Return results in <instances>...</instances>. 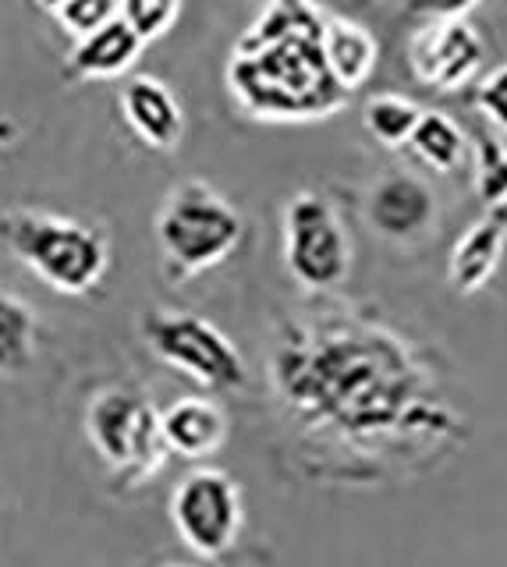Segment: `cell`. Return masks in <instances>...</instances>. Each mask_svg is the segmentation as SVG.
<instances>
[{"mask_svg": "<svg viewBox=\"0 0 507 567\" xmlns=\"http://www.w3.org/2000/svg\"><path fill=\"white\" fill-rule=\"evenodd\" d=\"M320 40L323 14L309 0H270L227 64V85L241 111L259 121L334 114L348 93L330 79Z\"/></svg>", "mask_w": 507, "mask_h": 567, "instance_id": "obj_2", "label": "cell"}, {"mask_svg": "<svg viewBox=\"0 0 507 567\" xmlns=\"http://www.w3.org/2000/svg\"><path fill=\"white\" fill-rule=\"evenodd\" d=\"M436 217V195L412 174L380 177L370 195V224L387 241H412L430 230Z\"/></svg>", "mask_w": 507, "mask_h": 567, "instance_id": "obj_10", "label": "cell"}, {"mask_svg": "<svg viewBox=\"0 0 507 567\" xmlns=\"http://www.w3.org/2000/svg\"><path fill=\"white\" fill-rule=\"evenodd\" d=\"M277 394L306 430L352 447L444 433L408 348L376 327L294 330L273 354Z\"/></svg>", "mask_w": 507, "mask_h": 567, "instance_id": "obj_1", "label": "cell"}, {"mask_svg": "<svg viewBox=\"0 0 507 567\" xmlns=\"http://www.w3.org/2000/svg\"><path fill=\"white\" fill-rule=\"evenodd\" d=\"M170 522L192 554L206 560L227 554L241 528L238 483L220 468L188 472L170 493Z\"/></svg>", "mask_w": 507, "mask_h": 567, "instance_id": "obj_8", "label": "cell"}, {"mask_svg": "<svg viewBox=\"0 0 507 567\" xmlns=\"http://www.w3.org/2000/svg\"><path fill=\"white\" fill-rule=\"evenodd\" d=\"M245 235L241 213L206 182H182L156 213V241H161L167 284H185L214 270L235 252Z\"/></svg>", "mask_w": 507, "mask_h": 567, "instance_id": "obj_4", "label": "cell"}, {"mask_svg": "<svg viewBox=\"0 0 507 567\" xmlns=\"http://www.w3.org/2000/svg\"><path fill=\"white\" fill-rule=\"evenodd\" d=\"M284 262L309 291H334L352 270V241L341 217L312 192L294 195L284 209Z\"/></svg>", "mask_w": 507, "mask_h": 567, "instance_id": "obj_7", "label": "cell"}, {"mask_svg": "<svg viewBox=\"0 0 507 567\" xmlns=\"http://www.w3.org/2000/svg\"><path fill=\"white\" fill-rule=\"evenodd\" d=\"M37 4H40L43 11H50V14H54V11H58V8L64 4V0H37Z\"/></svg>", "mask_w": 507, "mask_h": 567, "instance_id": "obj_24", "label": "cell"}, {"mask_svg": "<svg viewBox=\"0 0 507 567\" xmlns=\"http://www.w3.org/2000/svg\"><path fill=\"white\" fill-rule=\"evenodd\" d=\"M85 433L107 468L128 486L146 483L164 465L167 443L161 436V412L132 386H107L90 401Z\"/></svg>", "mask_w": 507, "mask_h": 567, "instance_id": "obj_5", "label": "cell"}, {"mask_svg": "<svg viewBox=\"0 0 507 567\" xmlns=\"http://www.w3.org/2000/svg\"><path fill=\"white\" fill-rule=\"evenodd\" d=\"M143 47L146 43L138 40L121 18H111L107 25L93 29L90 35H82V40L75 43V50L68 53V75L79 79V82L121 79L138 61Z\"/></svg>", "mask_w": 507, "mask_h": 567, "instance_id": "obj_14", "label": "cell"}, {"mask_svg": "<svg viewBox=\"0 0 507 567\" xmlns=\"http://www.w3.org/2000/svg\"><path fill=\"white\" fill-rule=\"evenodd\" d=\"M54 14L64 32H72L75 40H82V35H90L93 29L117 18V0H64Z\"/></svg>", "mask_w": 507, "mask_h": 567, "instance_id": "obj_21", "label": "cell"}, {"mask_svg": "<svg viewBox=\"0 0 507 567\" xmlns=\"http://www.w3.org/2000/svg\"><path fill=\"white\" fill-rule=\"evenodd\" d=\"M483 0H408L412 14H426V18H465L472 8H479Z\"/></svg>", "mask_w": 507, "mask_h": 567, "instance_id": "obj_23", "label": "cell"}, {"mask_svg": "<svg viewBox=\"0 0 507 567\" xmlns=\"http://www.w3.org/2000/svg\"><path fill=\"white\" fill-rule=\"evenodd\" d=\"M507 248V206L486 209V217L472 224L465 235L454 241L451 262H447V280L458 295H476L483 291L489 277L497 274Z\"/></svg>", "mask_w": 507, "mask_h": 567, "instance_id": "obj_12", "label": "cell"}, {"mask_svg": "<svg viewBox=\"0 0 507 567\" xmlns=\"http://www.w3.org/2000/svg\"><path fill=\"white\" fill-rule=\"evenodd\" d=\"M418 117H423V106L408 96H397V93H380L365 103V128L376 142H383L387 150H401L408 146V138L415 132Z\"/></svg>", "mask_w": 507, "mask_h": 567, "instance_id": "obj_18", "label": "cell"}, {"mask_svg": "<svg viewBox=\"0 0 507 567\" xmlns=\"http://www.w3.org/2000/svg\"><path fill=\"white\" fill-rule=\"evenodd\" d=\"M37 359V312L0 291V377H22Z\"/></svg>", "mask_w": 507, "mask_h": 567, "instance_id": "obj_16", "label": "cell"}, {"mask_svg": "<svg viewBox=\"0 0 507 567\" xmlns=\"http://www.w3.org/2000/svg\"><path fill=\"white\" fill-rule=\"evenodd\" d=\"M476 195L486 209L507 206V146L489 132L476 135Z\"/></svg>", "mask_w": 507, "mask_h": 567, "instance_id": "obj_19", "label": "cell"}, {"mask_svg": "<svg viewBox=\"0 0 507 567\" xmlns=\"http://www.w3.org/2000/svg\"><path fill=\"white\" fill-rule=\"evenodd\" d=\"M161 436L167 443V454L203 461L220 451V443L227 436V419L217 401L182 398L161 412Z\"/></svg>", "mask_w": 507, "mask_h": 567, "instance_id": "obj_13", "label": "cell"}, {"mask_svg": "<svg viewBox=\"0 0 507 567\" xmlns=\"http://www.w3.org/2000/svg\"><path fill=\"white\" fill-rule=\"evenodd\" d=\"M121 114L125 124L135 132L138 142H146L149 150H174L185 132L182 103L170 89L153 75H135L121 89Z\"/></svg>", "mask_w": 507, "mask_h": 567, "instance_id": "obj_11", "label": "cell"}, {"mask_svg": "<svg viewBox=\"0 0 507 567\" xmlns=\"http://www.w3.org/2000/svg\"><path fill=\"white\" fill-rule=\"evenodd\" d=\"M0 245L61 295H85L107 274L111 248L96 227L40 209L0 213Z\"/></svg>", "mask_w": 507, "mask_h": 567, "instance_id": "obj_3", "label": "cell"}, {"mask_svg": "<svg viewBox=\"0 0 507 567\" xmlns=\"http://www.w3.org/2000/svg\"><path fill=\"white\" fill-rule=\"evenodd\" d=\"M408 150L423 159L426 167L447 174L458 167L465 156V132L447 114L423 111V117H418L415 132L408 138Z\"/></svg>", "mask_w": 507, "mask_h": 567, "instance_id": "obj_17", "label": "cell"}, {"mask_svg": "<svg viewBox=\"0 0 507 567\" xmlns=\"http://www.w3.org/2000/svg\"><path fill=\"white\" fill-rule=\"evenodd\" d=\"M323 61L330 79H334L344 93H355L370 75L376 71L380 61V43L370 29H362L352 18H341V14H327L323 18Z\"/></svg>", "mask_w": 507, "mask_h": 567, "instance_id": "obj_15", "label": "cell"}, {"mask_svg": "<svg viewBox=\"0 0 507 567\" xmlns=\"http://www.w3.org/2000/svg\"><path fill=\"white\" fill-rule=\"evenodd\" d=\"M178 14H182V0H117V18L143 43L161 40L178 22Z\"/></svg>", "mask_w": 507, "mask_h": 567, "instance_id": "obj_20", "label": "cell"}, {"mask_svg": "<svg viewBox=\"0 0 507 567\" xmlns=\"http://www.w3.org/2000/svg\"><path fill=\"white\" fill-rule=\"evenodd\" d=\"M476 111L494 124L497 132H507V64L494 68L476 89Z\"/></svg>", "mask_w": 507, "mask_h": 567, "instance_id": "obj_22", "label": "cell"}, {"mask_svg": "<svg viewBox=\"0 0 507 567\" xmlns=\"http://www.w3.org/2000/svg\"><path fill=\"white\" fill-rule=\"evenodd\" d=\"M486 50L479 32L465 18H436L423 25L408 43L412 75L433 89H462L472 75H479Z\"/></svg>", "mask_w": 507, "mask_h": 567, "instance_id": "obj_9", "label": "cell"}, {"mask_svg": "<svg viewBox=\"0 0 507 567\" xmlns=\"http://www.w3.org/2000/svg\"><path fill=\"white\" fill-rule=\"evenodd\" d=\"M143 337L161 362L182 369L206 390H238L249 380L241 351L203 316L192 312H149L143 316Z\"/></svg>", "mask_w": 507, "mask_h": 567, "instance_id": "obj_6", "label": "cell"}]
</instances>
